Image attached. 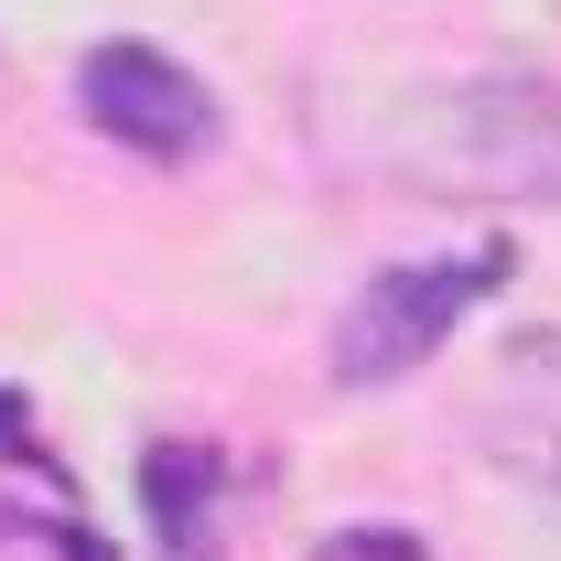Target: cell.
I'll list each match as a JSON object with an SVG mask.
<instances>
[{
	"mask_svg": "<svg viewBox=\"0 0 561 561\" xmlns=\"http://www.w3.org/2000/svg\"><path fill=\"white\" fill-rule=\"evenodd\" d=\"M507 271H518L507 238L443 249V260H411V271H378L346 313H335V389H389V378H411L476 302H496Z\"/></svg>",
	"mask_w": 561,
	"mask_h": 561,
	"instance_id": "cell-1",
	"label": "cell"
},
{
	"mask_svg": "<svg viewBox=\"0 0 561 561\" xmlns=\"http://www.w3.org/2000/svg\"><path fill=\"white\" fill-rule=\"evenodd\" d=\"M432 130H443V173L454 184H486V195H561V87L551 76H518V66H486L465 76L443 108H432Z\"/></svg>",
	"mask_w": 561,
	"mask_h": 561,
	"instance_id": "cell-2",
	"label": "cell"
},
{
	"mask_svg": "<svg viewBox=\"0 0 561 561\" xmlns=\"http://www.w3.org/2000/svg\"><path fill=\"white\" fill-rule=\"evenodd\" d=\"M76 108H87V130H108L140 162H195V151H216V87L195 66H173L162 44H87Z\"/></svg>",
	"mask_w": 561,
	"mask_h": 561,
	"instance_id": "cell-3",
	"label": "cell"
},
{
	"mask_svg": "<svg viewBox=\"0 0 561 561\" xmlns=\"http://www.w3.org/2000/svg\"><path fill=\"white\" fill-rule=\"evenodd\" d=\"M140 507L162 529V561H216V454L206 443H151L140 454Z\"/></svg>",
	"mask_w": 561,
	"mask_h": 561,
	"instance_id": "cell-4",
	"label": "cell"
},
{
	"mask_svg": "<svg viewBox=\"0 0 561 561\" xmlns=\"http://www.w3.org/2000/svg\"><path fill=\"white\" fill-rule=\"evenodd\" d=\"M324 561H432L411 540V529H335V540H324Z\"/></svg>",
	"mask_w": 561,
	"mask_h": 561,
	"instance_id": "cell-5",
	"label": "cell"
},
{
	"mask_svg": "<svg viewBox=\"0 0 561 561\" xmlns=\"http://www.w3.org/2000/svg\"><path fill=\"white\" fill-rule=\"evenodd\" d=\"M518 465H529V476L561 496V421H529V432H518Z\"/></svg>",
	"mask_w": 561,
	"mask_h": 561,
	"instance_id": "cell-6",
	"label": "cell"
},
{
	"mask_svg": "<svg viewBox=\"0 0 561 561\" xmlns=\"http://www.w3.org/2000/svg\"><path fill=\"white\" fill-rule=\"evenodd\" d=\"M0 454H11V465L33 454V411H22V389H0Z\"/></svg>",
	"mask_w": 561,
	"mask_h": 561,
	"instance_id": "cell-7",
	"label": "cell"
}]
</instances>
